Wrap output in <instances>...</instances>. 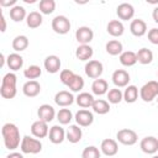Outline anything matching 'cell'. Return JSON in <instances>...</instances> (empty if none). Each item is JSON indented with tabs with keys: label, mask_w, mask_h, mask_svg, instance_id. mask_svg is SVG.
<instances>
[{
	"label": "cell",
	"mask_w": 158,
	"mask_h": 158,
	"mask_svg": "<svg viewBox=\"0 0 158 158\" xmlns=\"http://www.w3.org/2000/svg\"><path fill=\"white\" fill-rule=\"evenodd\" d=\"M1 135L4 139V146L9 151H15L21 144L22 137L20 136V130L15 123H5L1 128Z\"/></svg>",
	"instance_id": "obj_1"
},
{
	"label": "cell",
	"mask_w": 158,
	"mask_h": 158,
	"mask_svg": "<svg viewBox=\"0 0 158 158\" xmlns=\"http://www.w3.org/2000/svg\"><path fill=\"white\" fill-rule=\"evenodd\" d=\"M16 83H17V77L14 72L6 73L2 79H1V85H0V95L4 99H14L17 94L16 89Z\"/></svg>",
	"instance_id": "obj_2"
},
{
	"label": "cell",
	"mask_w": 158,
	"mask_h": 158,
	"mask_svg": "<svg viewBox=\"0 0 158 158\" xmlns=\"http://www.w3.org/2000/svg\"><path fill=\"white\" fill-rule=\"evenodd\" d=\"M20 149L22 153H26V154H37L42 151V143L36 137L23 136L20 144Z\"/></svg>",
	"instance_id": "obj_3"
},
{
	"label": "cell",
	"mask_w": 158,
	"mask_h": 158,
	"mask_svg": "<svg viewBox=\"0 0 158 158\" xmlns=\"http://www.w3.org/2000/svg\"><path fill=\"white\" fill-rule=\"evenodd\" d=\"M158 96V81L149 80L146 84H143L139 89V98L144 102H151Z\"/></svg>",
	"instance_id": "obj_4"
},
{
	"label": "cell",
	"mask_w": 158,
	"mask_h": 158,
	"mask_svg": "<svg viewBox=\"0 0 158 158\" xmlns=\"http://www.w3.org/2000/svg\"><path fill=\"white\" fill-rule=\"evenodd\" d=\"M116 141L123 146H133L138 141V135L131 128H121L116 133Z\"/></svg>",
	"instance_id": "obj_5"
},
{
	"label": "cell",
	"mask_w": 158,
	"mask_h": 158,
	"mask_svg": "<svg viewBox=\"0 0 158 158\" xmlns=\"http://www.w3.org/2000/svg\"><path fill=\"white\" fill-rule=\"evenodd\" d=\"M70 21L64 15H57L52 20V30L58 35H65L70 31Z\"/></svg>",
	"instance_id": "obj_6"
},
{
	"label": "cell",
	"mask_w": 158,
	"mask_h": 158,
	"mask_svg": "<svg viewBox=\"0 0 158 158\" xmlns=\"http://www.w3.org/2000/svg\"><path fill=\"white\" fill-rule=\"evenodd\" d=\"M84 70H85V74L91 78V79H99L104 72V65L100 60H96V59H91L89 62H86L85 67H84Z\"/></svg>",
	"instance_id": "obj_7"
},
{
	"label": "cell",
	"mask_w": 158,
	"mask_h": 158,
	"mask_svg": "<svg viewBox=\"0 0 158 158\" xmlns=\"http://www.w3.org/2000/svg\"><path fill=\"white\" fill-rule=\"evenodd\" d=\"M141 151L146 154H156L158 152V138L154 136H147L139 142Z\"/></svg>",
	"instance_id": "obj_8"
},
{
	"label": "cell",
	"mask_w": 158,
	"mask_h": 158,
	"mask_svg": "<svg viewBox=\"0 0 158 158\" xmlns=\"http://www.w3.org/2000/svg\"><path fill=\"white\" fill-rule=\"evenodd\" d=\"M94 38V32L89 26H80L75 31V40L79 44H89Z\"/></svg>",
	"instance_id": "obj_9"
},
{
	"label": "cell",
	"mask_w": 158,
	"mask_h": 158,
	"mask_svg": "<svg viewBox=\"0 0 158 158\" xmlns=\"http://www.w3.org/2000/svg\"><path fill=\"white\" fill-rule=\"evenodd\" d=\"M74 120L77 122L78 126L80 127H88L94 122V115L91 111L86 110V109H81L79 111L75 112L74 115Z\"/></svg>",
	"instance_id": "obj_10"
},
{
	"label": "cell",
	"mask_w": 158,
	"mask_h": 158,
	"mask_svg": "<svg viewBox=\"0 0 158 158\" xmlns=\"http://www.w3.org/2000/svg\"><path fill=\"white\" fill-rule=\"evenodd\" d=\"M112 83L116 88H126L130 83V74L125 69H116L111 75Z\"/></svg>",
	"instance_id": "obj_11"
},
{
	"label": "cell",
	"mask_w": 158,
	"mask_h": 158,
	"mask_svg": "<svg viewBox=\"0 0 158 158\" xmlns=\"http://www.w3.org/2000/svg\"><path fill=\"white\" fill-rule=\"evenodd\" d=\"M37 116H38V120L48 123L54 120L57 114H56V110L53 106H51L49 104H42L37 110Z\"/></svg>",
	"instance_id": "obj_12"
},
{
	"label": "cell",
	"mask_w": 158,
	"mask_h": 158,
	"mask_svg": "<svg viewBox=\"0 0 158 158\" xmlns=\"http://www.w3.org/2000/svg\"><path fill=\"white\" fill-rule=\"evenodd\" d=\"M100 151L106 157H114V156H116L117 152H118L117 141L114 139V138H105V139H102V142L100 144Z\"/></svg>",
	"instance_id": "obj_13"
},
{
	"label": "cell",
	"mask_w": 158,
	"mask_h": 158,
	"mask_svg": "<svg viewBox=\"0 0 158 158\" xmlns=\"http://www.w3.org/2000/svg\"><path fill=\"white\" fill-rule=\"evenodd\" d=\"M74 101H75L74 95L68 90H60V91L56 93V95H54V102L60 107L70 106Z\"/></svg>",
	"instance_id": "obj_14"
},
{
	"label": "cell",
	"mask_w": 158,
	"mask_h": 158,
	"mask_svg": "<svg viewBox=\"0 0 158 158\" xmlns=\"http://www.w3.org/2000/svg\"><path fill=\"white\" fill-rule=\"evenodd\" d=\"M31 133L33 137L36 138H44L48 136L49 133V128H48V123L41 120H37L35 122H32L31 125Z\"/></svg>",
	"instance_id": "obj_15"
},
{
	"label": "cell",
	"mask_w": 158,
	"mask_h": 158,
	"mask_svg": "<svg viewBox=\"0 0 158 158\" xmlns=\"http://www.w3.org/2000/svg\"><path fill=\"white\" fill-rule=\"evenodd\" d=\"M116 15L118 16L120 21L132 20V17L135 16V7L128 2H122L116 7Z\"/></svg>",
	"instance_id": "obj_16"
},
{
	"label": "cell",
	"mask_w": 158,
	"mask_h": 158,
	"mask_svg": "<svg viewBox=\"0 0 158 158\" xmlns=\"http://www.w3.org/2000/svg\"><path fill=\"white\" fill-rule=\"evenodd\" d=\"M43 65H44V69L51 73V74H56L59 72L60 69V65H62V62L59 59L58 56L56 54H51V56H47L44 62H43Z\"/></svg>",
	"instance_id": "obj_17"
},
{
	"label": "cell",
	"mask_w": 158,
	"mask_h": 158,
	"mask_svg": "<svg viewBox=\"0 0 158 158\" xmlns=\"http://www.w3.org/2000/svg\"><path fill=\"white\" fill-rule=\"evenodd\" d=\"M48 138L53 144H60L65 139V130L59 125H54L49 128Z\"/></svg>",
	"instance_id": "obj_18"
},
{
	"label": "cell",
	"mask_w": 158,
	"mask_h": 158,
	"mask_svg": "<svg viewBox=\"0 0 158 158\" xmlns=\"http://www.w3.org/2000/svg\"><path fill=\"white\" fill-rule=\"evenodd\" d=\"M22 93L27 98H35L41 93V84L37 80H27L22 85Z\"/></svg>",
	"instance_id": "obj_19"
},
{
	"label": "cell",
	"mask_w": 158,
	"mask_h": 158,
	"mask_svg": "<svg viewBox=\"0 0 158 158\" xmlns=\"http://www.w3.org/2000/svg\"><path fill=\"white\" fill-rule=\"evenodd\" d=\"M83 137V131L80 128V126L78 125H69V127L65 131V139L69 141L70 143L75 144L78 142H80Z\"/></svg>",
	"instance_id": "obj_20"
},
{
	"label": "cell",
	"mask_w": 158,
	"mask_h": 158,
	"mask_svg": "<svg viewBox=\"0 0 158 158\" xmlns=\"http://www.w3.org/2000/svg\"><path fill=\"white\" fill-rule=\"evenodd\" d=\"M130 31L136 37H142L147 33V23L142 19H135L130 23Z\"/></svg>",
	"instance_id": "obj_21"
},
{
	"label": "cell",
	"mask_w": 158,
	"mask_h": 158,
	"mask_svg": "<svg viewBox=\"0 0 158 158\" xmlns=\"http://www.w3.org/2000/svg\"><path fill=\"white\" fill-rule=\"evenodd\" d=\"M106 31L112 37H120L125 32V26L120 20H111L106 26Z\"/></svg>",
	"instance_id": "obj_22"
},
{
	"label": "cell",
	"mask_w": 158,
	"mask_h": 158,
	"mask_svg": "<svg viewBox=\"0 0 158 158\" xmlns=\"http://www.w3.org/2000/svg\"><path fill=\"white\" fill-rule=\"evenodd\" d=\"M6 64L11 72H16L23 67V58L19 53H11L6 57Z\"/></svg>",
	"instance_id": "obj_23"
},
{
	"label": "cell",
	"mask_w": 158,
	"mask_h": 158,
	"mask_svg": "<svg viewBox=\"0 0 158 158\" xmlns=\"http://www.w3.org/2000/svg\"><path fill=\"white\" fill-rule=\"evenodd\" d=\"M93 54H94V51L89 44H79L75 49L77 59L83 60V62H86V60L89 62V59H91Z\"/></svg>",
	"instance_id": "obj_24"
},
{
	"label": "cell",
	"mask_w": 158,
	"mask_h": 158,
	"mask_svg": "<svg viewBox=\"0 0 158 158\" xmlns=\"http://www.w3.org/2000/svg\"><path fill=\"white\" fill-rule=\"evenodd\" d=\"M94 96L93 94L90 93H86V91H81L77 95L75 98V102L78 104V106L83 107V109H88V107H91L93 104H94Z\"/></svg>",
	"instance_id": "obj_25"
},
{
	"label": "cell",
	"mask_w": 158,
	"mask_h": 158,
	"mask_svg": "<svg viewBox=\"0 0 158 158\" xmlns=\"http://www.w3.org/2000/svg\"><path fill=\"white\" fill-rule=\"evenodd\" d=\"M91 91L94 95H98V96H101L104 94H107L109 91V84L105 79H95L91 84Z\"/></svg>",
	"instance_id": "obj_26"
},
{
	"label": "cell",
	"mask_w": 158,
	"mask_h": 158,
	"mask_svg": "<svg viewBox=\"0 0 158 158\" xmlns=\"http://www.w3.org/2000/svg\"><path fill=\"white\" fill-rule=\"evenodd\" d=\"M118 59L123 67H132L137 63V54L133 51H123L118 56Z\"/></svg>",
	"instance_id": "obj_27"
},
{
	"label": "cell",
	"mask_w": 158,
	"mask_h": 158,
	"mask_svg": "<svg viewBox=\"0 0 158 158\" xmlns=\"http://www.w3.org/2000/svg\"><path fill=\"white\" fill-rule=\"evenodd\" d=\"M9 15H10V19L15 22H21L27 17L26 9L21 5H15L14 7H10Z\"/></svg>",
	"instance_id": "obj_28"
},
{
	"label": "cell",
	"mask_w": 158,
	"mask_h": 158,
	"mask_svg": "<svg viewBox=\"0 0 158 158\" xmlns=\"http://www.w3.org/2000/svg\"><path fill=\"white\" fill-rule=\"evenodd\" d=\"M43 22V17H42V14L38 12V11H31L30 14H27V17H26V25L30 27V28H37L42 25Z\"/></svg>",
	"instance_id": "obj_29"
},
{
	"label": "cell",
	"mask_w": 158,
	"mask_h": 158,
	"mask_svg": "<svg viewBox=\"0 0 158 158\" xmlns=\"http://www.w3.org/2000/svg\"><path fill=\"white\" fill-rule=\"evenodd\" d=\"M138 95H139V90L136 85H127L123 91V100L127 104H133L137 101Z\"/></svg>",
	"instance_id": "obj_30"
},
{
	"label": "cell",
	"mask_w": 158,
	"mask_h": 158,
	"mask_svg": "<svg viewBox=\"0 0 158 158\" xmlns=\"http://www.w3.org/2000/svg\"><path fill=\"white\" fill-rule=\"evenodd\" d=\"M28 44H30V41H28L27 36H25V35L16 36V37L12 40V43H11L12 49H14L16 53H17V52H22V51H25V49L28 47Z\"/></svg>",
	"instance_id": "obj_31"
},
{
	"label": "cell",
	"mask_w": 158,
	"mask_h": 158,
	"mask_svg": "<svg viewBox=\"0 0 158 158\" xmlns=\"http://www.w3.org/2000/svg\"><path fill=\"white\" fill-rule=\"evenodd\" d=\"M91 109L98 115H105L110 111V102L104 99H95Z\"/></svg>",
	"instance_id": "obj_32"
},
{
	"label": "cell",
	"mask_w": 158,
	"mask_h": 158,
	"mask_svg": "<svg viewBox=\"0 0 158 158\" xmlns=\"http://www.w3.org/2000/svg\"><path fill=\"white\" fill-rule=\"evenodd\" d=\"M105 49L110 56H120L123 52V46L118 40H111L105 44Z\"/></svg>",
	"instance_id": "obj_33"
},
{
	"label": "cell",
	"mask_w": 158,
	"mask_h": 158,
	"mask_svg": "<svg viewBox=\"0 0 158 158\" xmlns=\"http://www.w3.org/2000/svg\"><path fill=\"white\" fill-rule=\"evenodd\" d=\"M136 54H137V62L141 63V64H143V65L149 64L153 60V52L151 49L146 48V47L138 49L136 52Z\"/></svg>",
	"instance_id": "obj_34"
},
{
	"label": "cell",
	"mask_w": 158,
	"mask_h": 158,
	"mask_svg": "<svg viewBox=\"0 0 158 158\" xmlns=\"http://www.w3.org/2000/svg\"><path fill=\"white\" fill-rule=\"evenodd\" d=\"M38 9L42 15H49L56 10V1L54 0H41L38 2Z\"/></svg>",
	"instance_id": "obj_35"
},
{
	"label": "cell",
	"mask_w": 158,
	"mask_h": 158,
	"mask_svg": "<svg viewBox=\"0 0 158 158\" xmlns=\"http://www.w3.org/2000/svg\"><path fill=\"white\" fill-rule=\"evenodd\" d=\"M42 74V69L38 65H30L23 70V77L28 80H36L37 78H40Z\"/></svg>",
	"instance_id": "obj_36"
},
{
	"label": "cell",
	"mask_w": 158,
	"mask_h": 158,
	"mask_svg": "<svg viewBox=\"0 0 158 158\" xmlns=\"http://www.w3.org/2000/svg\"><path fill=\"white\" fill-rule=\"evenodd\" d=\"M106 95H107V101L110 104H120L123 100V93L118 88L110 89Z\"/></svg>",
	"instance_id": "obj_37"
},
{
	"label": "cell",
	"mask_w": 158,
	"mask_h": 158,
	"mask_svg": "<svg viewBox=\"0 0 158 158\" xmlns=\"http://www.w3.org/2000/svg\"><path fill=\"white\" fill-rule=\"evenodd\" d=\"M56 117H57V120H58V122L60 125H69L70 121L73 120V114H72V111L69 109L63 107V109H60L57 112V116Z\"/></svg>",
	"instance_id": "obj_38"
},
{
	"label": "cell",
	"mask_w": 158,
	"mask_h": 158,
	"mask_svg": "<svg viewBox=\"0 0 158 158\" xmlns=\"http://www.w3.org/2000/svg\"><path fill=\"white\" fill-rule=\"evenodd\" d=\"M101 151L95 146H88L81 152V158H100Z\"/></svg>",
	"instance_id": "obj_39"
},
{
	"label": "cell",
	"mask_w": 158,
	"mask_h": 158,
	"mask_svg": "<svg viewBox=\"0 0 158 158\" xmlns=\"http://www.w3.org/2000/svg\"><path fill=\"white\" fill-rule=\"evenodd\" d=\"M84 79L79 75V74H75V77L73 78V80L70 81V84L68 85L69 90L73 91V93H79L83 88H84Z\"/></svg>",
	"instance_id": "obj_40"
},
{
	"label": "cell",
	"mask_w": 158,
	"mask_h": 158,
	"mask_svg": "<svg viewBox=\"0 0 158 158\" xmlns=\"http://www.w3.org/2000/svg\"><path fill=\"white\" fill-rule=\"evenodd\" d=\"M75 77V73L72 69H63L59 73V80L62 81V84H64L65 86H68L70 84V81L73 80V78Z\"/></svg>",
	"instance_id": "obj_41"
},
{
	"label": "cell",
	"mask_w": 158,
	"mask_h": 158,
	"mask_svg": "<svg viewBox=\"0 0 158 158\" xmlns=\"http://www.w3.org/2000/svg\"><path fill=\"white\" fill-rule=\"evenodd\" d=\"M147 37L152 44H158V28H156V27L151 28L147 33Z\"/></svg>",
	"instance_id": "obj_42"
},
{
	"label": "cell",
	"mask_w": 158,
	"mask_h": 158,
	"mask_svg": "<svg viewBox=\"0 0 158 158\" xmlns=\"http://www.w3.org/2000/svg\"><path fill=\"white\" fill-rule=\"evenodd\" d=\"M0 5H1V6H11V7H14V6L16 5V0H10V1H4V0H1V1H0Z\"/></svg>",
	"instance_id": "obj_43"
},
{
	"label": "cell",
	"mask_w": 158,
	"mask_h": 158,
	"mask_svg": "<svg viewBox=\"0 0 158 158\" xmlns=\"http://www.w3.org/2000/svg\"><path fill=\"white\" fill-rule=\"evenodd\" d=\"M0 22H1V27H0V31H1V32H5V31H6V20H5V16H4V14H1V17H0Z\"/></svg>",
	"instance_id": "obj_44"
},
{
	"label": "cell",
	"mask_w": 158,
	"mask_h": 158,
	"mask_svg": "<svg viewBox=\"0 0 158 158\" xmlns=\"http://www.w3.org/2000/svg\"><path fill=\"white\" fill-rule=\"evenodd\" d=\"M6 158H23L22 153H19V152H11L6 156Z\"/></svg>",
	"instance_id": "obj_45"
},
{
	"label": "cell",
	"mask_w": 158,
	"mask_h": 158,
	"mask_svg": "<svg viewBox=\"0 0 158 158\" xmlns=\"http://www.w3.org/2000/svg\"><path fill=\"white\" fill-rule=\"evenodd\" d=\"M152 17H153V21H154L156 23H158V6H156V7L153 9Z\"/></svg>",
	"instance_id": "obj_46"
},
{
	"label": "cell",
	"mask_w": 158,
	"mask_h": 158,
	"mask_svg": "<svg viewBox=\"0 0 158 158\" xmlns=\"http://www.w3.org/2000/svg\"><path fill=\"white\" fill-rule=\"evenodd\" d=\"M0 57H1V64H0V65H1V67H4V65H5V62H6V58H5V56H4L2 53H1V56H0Z\"/></svg>",
	"instance_id": "obj_47"
},
{
	"label": "cell",
	"mask_w": 158,
	"mask_h": 158,
	"mask_svg": "<svg viewBox=\"0 0 158 158\" xmlns=\"http://www.w3.org/2000/svg\"><path fill=\"white\" fill-rule=\"evenodd\" d=\"M23 1H25V2H27V4H33L36 0H23Z\"/></svg>",
	"instance_id": "obj_48"
},
{
	"label": "cell",
	"mask_w": 158,
	"mask_h": 158,
	"mask_svg": "<svg viewBox=\"0 0 158 158\" xmlns=\"http://www.w3.org/2000/svg\"><path fill=\"white\" fill-rule=\"evenodd\" d=\"M152 158H158V156H157V154H156V156H153V157H152Z\"/></svg>",
	"instance_id": "obj_49"
},
{
	"label": "cell",
	"mask_w": 158,
	"mask_h": 158,
	"mask_svg": "<svg viewBox=\"0 0 158 158\" xmlns=\"http://www.w3.org/2000/svg\"><path fill=\"white\" fill-rule=\"evenodd\" d=\"M156 100H157V102H158V96H157V99H156Z\"/></svg>",
	"instance_id": "obj_50"
},
{
	"label": "cell",
	"mask_w": 158,
	"mask_h": 158,
	"mask_svg": "<svg viewBox=\"0 0 158 158\" xmlns=\"http://www.w3.org/2000/svg\"><path fill=\"white\" fill-rule=\"evenodd\" d=\"M157 75H158V73H157Z\"/></svg>",
	"instance_id": "obj_51"
}]
</instances>
